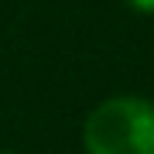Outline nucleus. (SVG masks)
I'll use <instances>...</instances> for the list:
<instances>
[{
	"mask_svg": "<svg viewBox=\"0 0 154 154\" xmlns=\"http://www.w3.org/2000/svg\"><path fill=\"white\" fill-rule=\"evenodd\" d=\"M86 154H154V103L140 96H113L82 123Z\"/></svg>",
	"mask_w": 154,
	"mask_h": 154,
	"instance_id": "obj_1",
	"label": "nucleus"
},
{
	"mask_svg": "<svg viewBox=\"0 0 154 154\" xmlns=\"http://www.w3.org/2000/svg\"><path fill=\"white\" fill-rule=\"evenodd\" d=\"M130 11H140V14H154V0H123Z\"/></svg>",
	"mask_w": 154,
	"mask_h": 154,
	"instance_id": "obj_2",
	"label": "nucleus"
},
{
	"mask_svg": "<svg viewBox=\"0 0 154 154\" xmlns=\"http://www.w3.org/2000/svg\"><path fill=\"white\" fill-rule=\"evenodd\" d=\"M0 154H11V151H0Z\"/></svg>",
	"mask_w": 154,
	"mask_h": 154,
	"instance_id": "obj_3",
	"label": "nucleus"
}]
</instances>
